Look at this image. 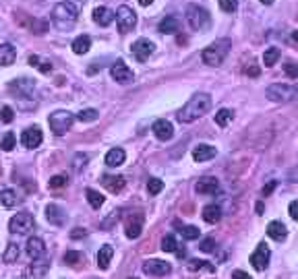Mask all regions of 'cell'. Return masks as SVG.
I'll return each instance as SVG.
<instances>
[{
    "label": "cell",
    "mask_w": 298,
    "mask_h": 279,
    "mask_svg": "<svg viewBox=\"0 0 298 279\" xmlns=\"http://www.w3.org/2000/svg\"><path fill=\"white\" fill-rule=\"evenodd\" d=\"M228 46H230L228 40H220V42H216L212 46H207L203 50V54H201L203 62L207 67H220L224 62V58H226V54H228Z\"/></svg>",
    "instance_id": "cell-4"
},
{
    "label": "cell",
    "mask_w": 298,
    "mask_h": 279,
    "mask_svg": "<svg viewBox=\"0 0 298 279\" xmlns=\"http://www.w3.org/2000/svg\"><path fill=\"white\" fill-rule=\"evenodd\" d=\"M48 184L50 189H63V186H67V176H52Z\"/></svg>",
    "instance_id": "cell-46"
},
{
    "label": "cell",
    "mask_w": 298,
    "mask_h": 279,
    "mask_svg": "<svg viewBox=\"0 0 298 279\" xmlns=\"http://www.w3.org/2000/svg\"><path fill=\"white\" fill-rule=\"evenodd\" d=\"M251 265L257 269V271H265L267 265H270V248L265 244H259L257 251L251 255Z\"/></svg>",
    "instance_id": "cell-12"
},
{
    "label": "cell",
    "mask_w": 298,
    "mask_h": 279,
    "mask_svg": "<svg viewBox=\"0 0 298 279\" xmlns=\"http://www.w3.org/2000/svg\"><path fill=\"white\" fill-rule=\"evenodd\" d=\"M65 263L67 265H79V263H83V255L77 253V251H67L65 253Z\"/></svg>",
    "instance_id": "cell-41"
},
{
    "label": "cell",
    "mask_w": 298,
    "mask_h": 279,
    "mask_svg": "<svg viewBox=\"0 0 298 279\" xmlns=\"http://www.w3.org/2000/svg\"><path fill=\"white\" fill-rule=\"evenodd\" d=\"M85 195H87L89 205H92L94 209H100V207L104 205V201H106V199H104V195H100V193H98V191H94V189H87V193H85Z\"/></svg>",
    "instance_id": "cell-32"
},
{
    "label": "cell",
    "mask_w": 298,
    "mask_h": 279,
    "mask_svg": "<svg viewBox=\"0 0 298 279\" xmlns=\"http://www.w3.org/2000/svg\"><path fill=\"white\" fill-rule=\"evenodd\" d=\"M247 75H249V77H259V69H257V67H249V69H247Z\"/></svg>",
    "instance_id": "cell-54"
},
{
    "label": "cell",
    "mask_w": 298,
    "mask_h": 279,
    "mask_svg": "<svg viewBox=\"0 0 298 279\" xmlns=\"http://www.w3.org/2000/svg\"><path fill=\"white\" fill-rule=\"evenodd\" d=\"M220 9L224 13H234L238 9V0H220Z\"/></svg>",
    "instance_id": "cell-45"
},
{
    "label": "cell",
    "mask_w": 298,
    "mask_h": 279,
    "mask_svg": "<svg viewBox=\"0 0 298 279\" xmlns=\"http://www.w3.org/2000/svg\"><path fill=\"white\" fill-rule=\"evenodd\" d=\"M13 118H15V112H13V108H9V106H5L3 110H0V120L3 122H13Z\"/></svg>",
    "instance_id": "cell-48"
},
{
    "label": "cell",
    "mask_w": 298,
    "mask_h": 279,
    "mask_svg": "<svg viewBox=\"0 0 298 279\" xmlns=\"http://www.w3.org/2000/svg\"><path fill=\"white\" fill-rule=\"evenodd\" d=\"M162 191H164V182L160 178H149V182H147V193H149V197H156Z\"/></svg>",
    "instance_id": "cell-35"
},
{
    "label": "cell",
    "mask_w": 298,
    "mask_h": 279,
    "mask_svg": "<svg viewBox=\"0 0 298 279\" xmlns=\"http://www.w3.org/2000/svg\"><path fill=\"white\" fill-rule=\"evenodd\" d=\"M17 203H19V197H17V193H15V191H11V189H5L3 193H0V205H3V207H7V209H13Z\"/></svg>",
    "instance_id": "cell-30"
},
{
    "label": "cell",
    "mask_w": 298,
    "mask_h": 279,
    "mask_svg": "<svg viewBox=\"0 0 298 279\" xmlns=\"http://www.w3.org/2000/svg\"><path fill=\"white\" fill-rule=\"evenodd\" d=\"M19 255H21V251H19V246L17 244H9L7 246V253H5V263L7 265H13V263H17V259H19Z\"/></svg>",
    "instance_id": "cell-34"
},
{
    "label": "cell",
    "mask_w": 298,
    "mask_h": 279,
    "mask_svg": "<svg viewBox=\"0 0 298 279\" xmlns=\"http://www.w3.org/2000/svg\"><path fill=\"white\" fill-rule=\"evenodd\" d=\"M102 184L106 186V189L110 191V193H121L123 189H125V184H127V180L123 178V176H104V180H102Z\"/></svg>",
    "instance_id": "cell-23"
},
{
    "label": "cell",
    "mask_w": 298,
    "mask_h": 279,
    "mask_svg": "<svg viewBox=\"0 0 298 279\" xmlns=\"http://www.w3.org/2000/svg\"><path fill=\"white\" fill-rule=\"evenodd\" d=\"M114 19H116V23H118V29H121V34H129V31H133L135 25H137V15H135V11L129 9V7H121V9H118V11L114 13Z\"/></svg>",
    "instance_id": "cell-7"
},
{
    "label": "cell",
    "mask_w": 298,
    "mask_h": 279,
    "mask_svg": "<svg viewBox=\"0 0 298 279\" xmlns=\"http://www.w3.org/2000/svg\"><path fill=\"white\" fill-rule=\"evenodd\" d=\"M181 234H183V238H187V240H197L201 232H199V228H195V226H187V228L181 230Z\"/></svg>",
    "instance_id": "cell-43"
},
{
    "label": "cell",
    "mask_w": 298,
    "mask_h": 279,
    "mask_svg": "<svg viewBox=\"0 0 298 279\" xmlns=\"http://www.w3.org/2000/svg\"><path fill=\"white\" fill-rule=\"evenodd\" d=\"M42 141H44V135H42L40 127H29V129H25L23 135H21V143H23V147H27V149L40 147Z\"/></svg>",
    "instance_id": "cell-10"
},
{
    "label": "cell",
    "mask_w": 298,
    "mask_h": 279,
    "mask_svg": "<svg viewBox=\"0 0 298 279\" xmlns=\"http://www.w3.org/2000/svg\"><path fill=\"white\" fill-rule=\"evenodd\" d=\"M263 5H274V0H261Z\"/></svg>",
    "instance_id": "cell-58"
},
{
    "label": "cell",
    "mask_w": 298,
    "mask_h": 279,
    "mask_svg": "<svg viewBox=\"0 0 298 279\" xmlns=\"http://www.w3.org/2000/svg\"><path fill=\"white\" fill-rule=\"evenodd\" d=\"M278 60H280V48H267L265 50V54H263V65L265 67L278 65Z\"/></svg>",
    "instance_id": "cell-31"
},
{
    "label": "cell",
    "mask_w": 298,
    "mask_h": 279,
    "mask_svg": "<svg viewBox=\"0 0 298 279\" xmlns=\"http://www.w3.org/2000/svg\"><path fill=\"white\" fill-rule=\"evenodd\" d=\"M46 31H48V21H44V19H34V23H32V34L42 36V34H46Z\"/></svg>",
    "instance_id": "cell-42"
},
{
    "label": "cell",
    "mask_w": 298,
    "mask_h": 279,
    "mask_svg": "<svg viewBox=\"0 0 298 279\" xmlns=\"http://www.w3.org/2000/svg\"><path fill=\"white\" fill-rule=\"evenodd\" d=\"M160 34H166V36H174L181 31V21H178L176 17H164L160 21V27H158Z\"/></svg>",
    "instance_id": "cell-21"
},
{
    "label": "cell",
    "mask_w": 298,
    "mask_h": 279,
    "mask_svg": "<svg viewBox=\"0 0 298 279\" xmlns=\"http://www.w3.org/2000/svg\"><path fill=\"white\" fill-rule=\"evenodd\" d=\"M143 271H145L147 275H156V277H162V275H168V273L172 271V267H170V263H166V261L152 259V261H147V263L143 265Z\"/></svg>",
    "instance_id": "cell-13"
},
{
    "label": "cell",
    "mask_w": 298,
    "mask_h": 279,
    "mask_svg": "<svg viewBox=\"0 0 298 279\" xmlns=\"http://www.w3.org/2000/svg\"><path fill=\"white\" fill-rule=\"evenodd\" d=\"M9 230L13 234H29V230H34V217L29 215V213H17L11 217V222H9Z\"/></svg>",
    "instance_id": "cell-8"
},
{
    "label": "cell",
    "mask_w": 298,
    "mask_h": 279,
    "mask_svg": "<svg viewBox=\"0 0 298 279\" xmlns=\"http://www.w3.org/2000/svg\"><path fill=\"white\" fill-rule=\"evenodd\" d=\"M77 19H79V9L77 5L69 3V0L67 3H58L52 11V23L61 31H69L77 23Z\"/></svg>",
    "instance_id": "cell-2"
},
{
    "label": "cell",
    "mask_w": 298,
    "mask_h": 279,
    "mask_svg": "<svg viewBox=\"0 0 298 279\" xmlns=\"http://www.w3.org/2000/svg\"><path fill=\"white\" fill-rule=\"evenodd\" d=\"M27 255H29V259H32V261L44 259V255H46V244H44V240L38 238V236L29 238L27 240Z\"/></svg>",
    "instance_id": "cell-15"
},
{
    "label": "cell",
    "mask_w": 298,
    "mask_h": 279,
    "mask_svg": "<svg viewBox=\"0 0 298 279\" xmlns=\"http://www.w3.org/2000/svg\"><path fill=\"white\" fill-rule=\"evenodd\" d=\"M110 75H112V79H114L116 83H121V85L133 83V79H135L133 71H131V69L125 65V62H116V65H112V69H110Z\"/></svg>",
    "instance_id": "cell-11"
},
{
    "label": "cell",
    "mask_w": 298,
    "mask_h": 279,
    "mask_svg": "<svg viewBox=\"0 0 298 279\" xmlns=\"http://www.w3.org/2000/svg\"><path fill=\"white\" fill-rule=\"evenodd\" d=\"M232 279H251V275L245 273V271H234L232 273Z\"/></svg>",
    "instance_id": "cell-53"
},
{
    "label": "cell",
    "mask_w": 298,
    "mask_h": 279,
    "mask_svg": "<svg viewBox=\"0 0 298 279\" xmlns=\"http://www.w3.org/2000/svg\"><path fill=\"white\" fill-rule=\"evenodd\" d=\"M187 21H189L191 29H195V31H207V29H210V25H212V15L207 13L205 9L197 7V5H191L187 9Z\"/></svg>",
    "instance_id": "cell-5"
},
{
    "label": "cell",
    "mask_w": 298,
    "mask_h": 279,
    "mask_svg": "<svg viewBox=\"0 0 298 279\" xmlns=\"http://www.w3.org/2000/svg\"><path fill=\"white\" fill-rule=\"evenodd\" d=\"M286 234H288V230H286V226L282 222H272L270 226H267V236L278 240V242H282L286 238Z\"/></svg>",
    "instance_id": "cell-26"
},
{
    "label": "cell",
    "mask_w": 298,
    "mask_h": 279,
    "mask_svg": "<svg viewBox=\"0 0 298 279\" xmlns=\"http://www.w3.org/2000/svg\"><path fill=\"white\" fill-rule=\"evenodd\" d=\"M257 213H259V215L263 213V203H257Z\"/></svg>",
    "instance_id": "cell-56"
},
{
    "label": "cell",
    "mask_w": 298,
    "mask_h": 279,
    "mask_svg": "<svg viewBox=\"0 0 298 279\" xmlns=\"http://www.w3.org/2000/svg\"><path fill=\"white\" fill-rule=\"evenodd\" d=\"M73 122H75V116L69 112V110H56L54 114H50L48 118V124H50V131L58 137H63L71 131L73 127Z\"/></svg>",
    "instance_id": "cell-3"
},
{
    "label": "cell",
    "mask_w": 298,
    "mask_h": 279,
    "mask_svg": "<svg viewBox=\"0 0 298 279\" xmlns=\"http://www.w3.org/2000/svg\"><path fill=\"white\" fill-rule=\"evenodd\" d=\"M154 44L149 42V40H145V38H141V40H137L135 44H133V54H135V58L139 60V62H145L149 56L154 54Z\"/></svg>",
    "instance_id": "cell-14"
},
{
    "label": "cell",
    "mask_w": 298,
    "mask_h": 279,
    "mask_svg": "<svg viewBox=\"0 0 298 279\" xmlns=\"http://www.w3.org/2000/svg\"><path fill=\"white\" fill-rule=\"evenodd\" d=\"M73 52L75 54H87L89 52V48H92V38L89 36H79V38H75V42H73Z\"/></svg>",
    "instance_id": "cell-28"
},
{
    "label": "cell",
    "mask_w": 298,
    "mask_h": 279,
    "mask_svg": "<svg viewBox=\"0 0 298 279\" xmlns=\"http://www.w3.org/2000/svg\"><path fill=\"white\" fill-rule=\"evenodd\" d=\"M162 251H164V253H176V251H178V244H176V238H174L172 234L164 236V240H162Z\"/></svg>",
    "instance_id": "cell-39"
},
{
    "label": "cell",
    "mask_w": 298,
    "mask_h": 279,
    "mask_svg": "<svg viewBox=\"0 0 298 279\" xmlns=\"http://www.w3.org/2000/svg\"><path fill=\"white\" fill-rule=\"evenodd\" d=\"M265 96L276 104H286V102H292L296 98V89L292 85H286V83H274V85L267 87Z\"/></svg>",
    "instance_id": "cell-6"
},
{
    "label": "cell",
    "mask_w": 298,
    "mask_h": 279,
    "mask_svg": "<svg viewBox=\"0 0 298 279\" xmlns=\"http://www.w3.org/2000/svg\"><path fill=\"white\" fill-rule=\"evenodd\" d=\"M152 3H154V0H139V5H141V7H149Z\"/></svg>",
    "instance_id": "cell-55"
},
{
    "label": "cell",
    "mask_w": 298,
    "mask_h": 279,
    "mask_svg": "<svg viewBox=\"0 0 298 279\" xmlns=\"http://www.w3.org/2000/svg\"><path fill=\"white\" fill-rule=\"evenodd\" d=\"M77 118H79L81 122H94V120L100 118V112L94 110V108H87V110H81V112L77 114Z\"/></svg>",
    "instance_id": "cell-38"
},
{
    "label": "cell",
    "mask_w": 298,
    "mask_h": 279,
    "mask_svg": "<svg viewBox=\"0 0 298 279\" xmlns=\"http://www.w3.org/2000/svg\"><path fill=\"white\" fill-rule=\"evenodd\" d=\"M34 89V81H29V79H19L17 83H11V91H17V93H29Z\"/></svg>",
    "instance_id": "cell-36"
},
{
    "label": "cell",
    "mask_w": 298,
    "mask_h": 279,
    "mask_svg": "<svg viewBox=\"0 0 298 279\" xmlns=\"http://www.w3.org/2000/svg\"><path fill=\"white\" fill-rule=\"evenodd\" d=\"M17 60V50L11 44H0V67H11Z\"/></svg>",
    "instance_id": "cell-22"
},
{
    "label": "cell",
    "mask_w": 298,
    "mask_h": 279,
    "mask_svg": "<svg viewBox=\"0 0 298 279\" xmlns=\"http://www.w3.org/2000/svg\"><path fill=\"white\" fill-rule=\"evenodd\" d=\"M288 213H290V217H292L294 222H298V201H292L288 205Z\"/></svg>",
    "instance_id": "cell-49"
},
{
    "label": "cell",
    "mask_w": 298,
    "mask_h": 279,
    "mask_svg": "<svg viewBox=\"0 0 298 279\" xmlns=\"http://www.w3.org/2000/svg\"><path fill=\"white\" fill-rule=\"evenodd\" d=\"M125 160H127V153H125V149H121V147H114V149H110V151L106 153V166H110V168L123 166Z\"/></svg>",
    "instance_id": "cell-20"
},
{
    "label": "cell",
    "mask_w": 298,
    "mask_h": 279,
    "mask_svg": "<svg viewBox=\"0 0 298 279\" xmlns=\"http://www.w3.org/2000/svg\"><path fill=\"white\" fill-rule=\"evenodd\" d=\"M276 186H278V182H276V180H272V182L267 184V186H263V197H270V195L274 193V189H276Z\"/></svg>",
    "instance_id": "cell-51"
},
{
    "label": "cell",
    "mask_w": 298,
    "mask_h": 279,
    "mask_svg": "<svg viewBox=\"0 0 298 279\" xmlns=\"http://www.w3.org/2000/svg\"><path fill=\"white\" fill-rule=\"evenodd\" d=\"M141 230H143V222H141V215H137L135 220H129L127 222V238L135 240L141 236Z\"/></svg>",
    "instance_id": "cell-29"
},
{
    "label": "cell",
    "mask_w": 298,
    "mask_h": 279,
    "mask_svg": "<svg viewBox=\"0 0 298 279\" xmlns=\"http://www.w3.org/2000/svg\"><path fill=\"white\" fill-rule=\"evenodd\" d=\"M15 147H17L15 135H13V133H7V135L3 137V141H0V149H3V151H13Z\"/></svg>",
    "instance_id": "cell-40"
},
{
    "label": "cell",
    "mask_w": 298,
    "mask_h": 279,
    "mask_svg": "<svg viewBox=\"0 0 298 279\" xmlns=\"http://www.w3.org/2000/svg\"><path fill=\"white\" fill-rule=\"evenodd\" d=\"M189 269H191V271H201V269L214 271V265H210L207 261H191V263H189Z\"/></svg>",
    "instance_id": "cell-44"
},
{
    "label": "cell",
    "mask_w": 298,
    "mask_h": 279,
    "mask_svg": "<svg viewBox=\"0 0 298 279\" xmlns=\"http://www.w3.org/2000/svg\"><path fill=\"white\" fill-rule=\"evenodd\" d=\"M214 246H216V242H214L212 238H207V240L201 242V251H203V253H212V251H214Z\"/></svg>",
    "instance_id": "cell-50"
},
{
    "label": "cell",
    "mask_w": 298,
    "mask_h": 279,
    "mask_svg": "<svg viewBox=\"0 0 298 279\" xmlns=\"http://www.w3.org/2000/svg\"><path fill=\"white\" fill-rule=\"evenodd\" d=\"M232 118H234V112L224 108V110H220L216 114V124H218V127H228V124L232 122Z\"/></svg>",
    "instance_id": "cell-37"
},
{
    "label": "cell",
    "mask_w": 298,
    "mask_h": 279,
    "mask_svg": "<svg viewBox=\"0 0 298 279\" xmlns=\"http://www.w3.org/2000/svg\"><path fill=\"white\" fill-rule=\"evenodd\" d=\"M292 42H296V44H298V31H294V34H292Z\"/></svg>",
    "instance_id": "cell-57"
},
{
    "label": "cell",
    "mask_w": 298,
    "mask_h": 279,
    "mask_svg": "<svg viewBox=\"0 0 298 279\" xmlns=\"http://www.w3.org/2000/svg\"><path fill=\"white\" fill-rule=\"evenodd\" d=\"M284 71L290 79H298V62H288V65H284Z\"/></svg>",
    "instance_id": "cell-47"
},
{
    "label": "cell",
    "mask_w": 298,
    "mask_h": 279,
    "mask_svg": "<svg viewBox=\"0 0 298 279\" xmlns=\"http://www.w3.org/2000/svg\"><path fill=\"white\" fill-rule=\"evenodd\" d=\"M195 191H197L199 195H216V193L220 191V182H218V178H214V176H205V178H201V180L197 182Z\"/></svg>",
    "instance_id": "cell-16"
},
{
    "label": "cell",
    "mask_w": 298,
    "mask_h": 279,
    "mask_svg": "<svg viewBox=\"0 0 298 279\" xmlns=\"http://www.w3.org/2000/svg\"><path fill=\"white\" fill-rule=\"evenodd\" d=\"M210 110H212V98L207 96V93H197V96H193L183 106V110L178 112V120L185 124H191V122L199 120L201 116H205Z\"/></svg>",
    "instance_id": "cell-1"
},
{
    "label": "cell",
    "mask_w": 298,
    "mask_h": 279,
    "mask_svg": "<svg viewBox=\"0 0 298 279\" xmlns=\"http://www.w3.org/2000/svg\"><path fill=\"white\" fill-rule=\"evenodd\" d=\"M154 135L160 139V141H170L174 137V127H172V122L170 120H156L154 122Z\"/></svg>",
    "instance_id": "cell-17"
},
{
    "label": "cell",
    "mask_w": 298,
    "mask_h": 279,
    "mask_svg": "<svg viewBox=\"0 0 298 279\" xmlns=\"http://www.w3.org/2000/svg\"><path fill=\"white\" fill-rule=\"evenodd\" d=\"M112 257H114V248L110 244H104L98 253V267L100 269H108L110 263H112Z\"/></svg>",
    "instance_id": "cell-25"
},
{
    "label": "cell",
    "mask_w": 298,
    "mask_h": 279,
    "mask_svg": "<svg viewBox=\"0 0 298 279\" xmlns=\"http://www.w3.org/2000/svg\"><path fill=\"white\" fill-rule=\"evenodd\" d=\"M48 271H50V261L48 259H36L34 263H29L25 267L23 279H44Z\"/></svg>",
    "instance_id": "cell-9"
},
{
    "label": "cell",
    "mask_w": 298,
    "mask_h": 279,
    "mask_svg": "<svg viewBox=\"0 0 298 279\" xmlns=\"http://www.w3.org/2000/svg\"><path fill=\"white\" fill-rule=\"evenodd\" d=\"M29 65L40 69L42 73H52V65H50L48 60H42L40 56H29Z\"/></svg>",
    "instance_id": "cell-33"
},
{
    "label": "cell",
    "mask_w": 298,
    "mask_h": 279,
    "mask_svg": "<svg viewBox=\"0 0 298 279\" xmlns=\"http://www.w3.org/2000/svg\"><path fill=\"white\" fill-rule=\"evenodd\" d=\"M83 236H87V230H83V228H75L73 232H71V238H83Z\"/></svg>",
    "instance_id": "cell-52"
},
{
    "label": "cell",
    "mask_w": 298,
    "mask_h": 279,
    "mask_svg": "<svg viewBox=\"0 0 298 279\" xmlns=\"http://www.w3.org/2000/svg\"><path fill=\"white\" fill-rule=\"evenodd\" d=\"M94 21H96L98 25H102V27H108V25L114 21V13H112L110 9H106V7H98V9L94 11Z\"/></svg>",
    "instance_id": "cell-24"
},
{
    "label": "cell",
    "mask_w": 298,
    "mask_h": 279,
    "mask_svg": "<svg viewBox=\"0 0 298 279\" xmlns=\"http://www.w3.org/2000/svg\"><path fill=\"white\" fill-rule=\"evenodd\" d=\"M131 279H137V277H131Z\"/></svg>",
    "instance_id": "cell-59"
},
{
    "label": "cell",
    "mask_w": 298,
    "mask_h": 279,
    "mask_svg": "<svg viewBox=\"0 0 298 279\" xmlns=\"http://www.w3.org/2000/svg\"><path fill=\"white\" fill-rule=\"evenodd\" d=\"M46 217H48V222L52 226H65L67 222V213L63 207H58V205H48L46 207Z\"/></svg>",
    "instance_id": "cell-18"
},
{
    "label": "cell",
    "mask_w": 298,
    "mask_h": 279,
    "mask_svg": "<svg viewBox=\"0 0 298 279\" xmlns=\"http://www.w3.org/2000/svg\"><path fill=\"white\" fill-rule=\"evenodd\" d=\"M218 155V149L214 145H197L193 149V160L195 162H207V160H214Z\"/></svg>",
    "instance_id": "cell-19"
},
{
    "label": "cell",
    "mask_w": 298,
    "mask_h": 279,
    "mask_svg": "<svg viewBox=\"0 0 298 279\" xmlns=\"http://www.w3.org/2000/svg\"><path fill=\"white\" fill-rule=\"evenodd\" d=\"M203 220H205L207 224H218V222L222 220V209H220L218 205H207V207L203 209Z\"/></svg>",
    "instance_id": "cell-27"
}]
</instances>
